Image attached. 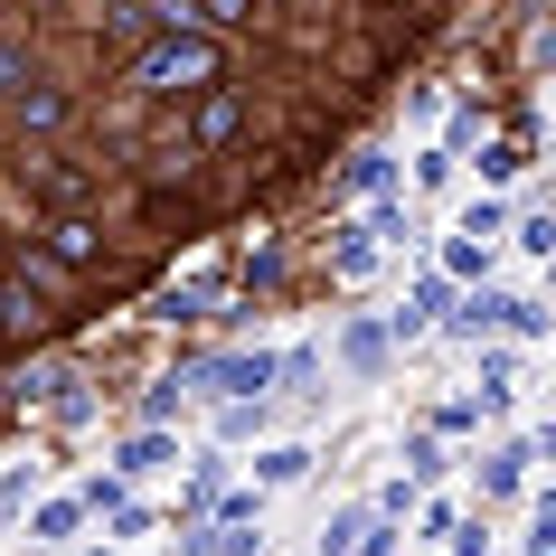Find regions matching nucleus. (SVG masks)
<instances>
[{
  "mask_svg": "<svg viewBox=\"0 0 556 556\" xmlns=\"http://www.w3.org/2000/svg\"><path fill=\"white\" fill-rule=\"evenodd\" d=\"M189 387H207L217 406H255V396H274V350H207L189 358Z\"/></svg>",
  "mask_w": 556,
  "mask_h": 556,
  "instance_id": "f03ea898",
  "label": "nucleus"
},
{
  "mask_svg": "<svg viewBox=\"0 0 556 556\" xmlns=\"http://www.w3.org/2000/svg\"><path fill=\"white\" fill-rule=\"evenodd\" d=\"M481 274H491V245L453 236V245H443V283H481Z\"/></svg>",
  "mask_w": 556,
  "mask_h": 556,
  "instance_id": "4468645a",
  "label": "nucleus"
},
{
  "mask_svg": "<svg viewBox=\"0 0 556 556\" xmlns=\"http://www.w3.org/2000/svg\"><path fill=\"white\" fill-rule=\"evenodd\" d=\"M302 471H312V443H264L255 453V491H293Z\"/></svg>",
  "mask_w": 556,
  "mask_h": 556,
  "instance_id": "9d476101",
  "label": "nucleus"
},
{
  "mask_svg": "<svg viewBox=\"0 0 556 556\" xmlns=\"http://www.w3.org/2000/svg\"><path fill=\"white\" fill-rule=\"evenodd\" d=\"M0 274H10V227H0Z\"/></svg>",
  "mask_w": 556,
  "mask_h": 556,
  "instance_id": "b1692460",
  "label": "nucleus"
},
{
  "mask_svg": "<svg viewBox=\"0 0 556 556\" xmlns=\"http://www.w3.org/2000/svg\"><path fill=\"white\" fill-rule=\"evenodd\" d=\"M29 255H48L58 274H94L104 264V227L86 207H48V217H29Z\"/></svg>",
  "mask_w": 556,
  "mask_h": 556,
  "instance_id": "7ed1b4c3",
  "label": "nucleus"
},
{
  "mask_svg": "<svg viewBox=\"0 0 556 556\" xmlns=\"http://www.w3.org/2000/svg\"><path fill=\"white\" fill-rule=\"evenodd\" d=\"M358 556H396V528H387V519H368V528H358Z\"/></svg>",
  "mask_w": 556,
  "mask_h": 556,
  "instance_id": "5701e85b",
  "label": "nucleus"
},
{
  "mask_svg": "<svg viewBox=\"0 0 556 556\" xmlns=\"http://www.w3.org/2000/svg\"><path fill=\"white\" fill-rule=\"evenodd\" d=\"M236 132H245V94H236V86H207L199 114H189V151H227Z\"/></svg>",
  "mask_w": 556,
  "mask_h": 556,
  "instance_id": "423d86ee",
  "label": "nucleus"
},
{
  "mask_svg": "<svg viewBox=\"0 0 556 556\" xmlns=\"http://www.w3.org/2000/svg\"><path fill=\"white\" fill-rule=\"evenodd\" d=\"M443 312H453V283H443V274H425V283H415V293H406V312H396V321H387V330H406V340H415V330H434Z\"/></svg>",
  "mask_w": 556,
  "mask_h": 556,
  "instance_id": "1a4fd4ad",
  "label": "nucleus"
},
{
  "mask_svg": "<svg viewBox=\"0 0 556 556\" xmlns=\"http://www.w3.org/2000/svg\"><path fill=\"white\" fill-rule=\"evenodd\" d=\"M443 321L463 330V340H491V330H519V340H538V330H547V312H538L528 293H471L463 312H443Z\"/></svg>",
  "mask_w": 556,
  "mask_h": 556,
  "instance_id": "20e7f679",
  "label": "nucleus"
},
{
  "mask_svg": "<svg viewBox=\"0 0 556 556\" xmlns=\"http://www.w3.org/2000/svg\"><path fill=\"white\" fill-rule=\"evenodd\" d=\"M443 471V443L434 434H406V481H434Z\"/></svg>",
  "mask_w": 556,
  "mask_h": 556,
  "instance_id": "a211bd4d",
  "label": "nucleus"
},
{
  "mask_svg": "<svg viewBox=\"0 0 556 556\" xmlns=\"http://www.w3.org/2000/svg\"><path fill=\"white\" fill-rule=\"evenodd\" d=\"M358 528H368V509H340V519L321 528V556H350V547H358Z\"/></svg>",
  "mask_w": 556,
  "mask_h": 556,
  "instance_id": "f3484780",
  "label": "nucleus"
},
{
  "mask_svg": "<svg viewBox=\"0 0 556 556\" xmlns=\"http://www.w3.org/2000/svg\"><path fill=\"white\" fill-rule=\"evenodd\" d=\"M29 76H38V66H29V48H20V38H0V104L29 86Z\"/></svg>",
  "mask_w": 556,
  "mask_h": 556,
  "instance_id": "dca6fc26",
  "label": "nucleus"
},
{
  "mask_svg": "<svg viewBox=\"0 0 556 556\" xmlns=\"http://www.w3.org/2000/svg\"><path fill=\"white\" fill-rule=\"evenodd\" d=\"M340 358L378 378V368H387V321H350V330H340Z\"/></svg>",
  "mask_w": 556,
  "mask_h": 556,
  "instance_id": "ddd939ff",
  "label": "nucleus"
},
{
  "mask_svg": "<svg viewBox=\"0 0 556 556\" xmlns=\"http://www.w3.org/2000/svg\"><path fill=\"white\" fill-rule=\"evenodd\" d=\"M10 123H20L29 142H58L66 123H76V94H66V86H48V76H29V86L10 94Z\"/></svg>",
  "mask_w": 556,
  "mask_h": 556,
  "instance_id": "39448f33",
  "label": "nucleus"
},
{
  "mask_svg": "<svg viewBox=\"0 0 556 556\" xmlns=\"http://www.w3.org/2000/svg\"><path fill=\"white\" fill-rule=\"evenodd\" d=\"M142 94H161V104H179V94H207L227 86V38L217 29H161L132 48V66H123Z\"/></svg>",
  "mask_w": 556,
  "mask_h": 556,
  "instance_id": "f257e3e1",
  "label": "nucleus"
},
{
  "mask_svg": "<svg viewBox=\"0 0 556 556\" xmlns=\"http://www.w3.org/2000/svg\"><path fill=\"white\" fill-rule=\"evenodd\" d=\"M500 217H509L500 199H471V207H463V236H471V245H500Z\"/></svg>",
  "mask_w": 556,
  "mask_h": 556,
  "instance_id": "2eb2a0df",
  "label": "nucleus"
},
{
  "mask_svg": "<svg viewBox=\"0 0 556 556\" xmlns=\"http://www.w3.org/2000/svg\"><path fill=\"white\" fill-rule=\"evenodd\" d=\"M161 463H179V443L161 434V425H142V434L114 453V481H142V471H161Z\"/></svg>",
  "mask_w": 556,
  "mask_h": 556,
  "instance_id": "6e6552de",
  "label": "nucleus"
},
{
  "mask_svg": "<svg viewBox=\"0 0 556 556\" xmlns=\"http://www.w3.org/2000/svg\"><path fill=\"white\" fill-rule=\"evenodd\" d=\"M519 245H528V255H547V245H556V217H547V207H528V217H519Z\"/></svg>",
  "mask_w": 556,
  "mask_h": 556,
  "instance_id": "6ab92c4d",
  "label": "nucleus"
},
{
  "mask_svg": "<svg viewBox=\"0 0 556 556\" xmlns=\"http://www.w3.org/2000/svg\"><path fill=\"white\" fill-rule=\"evenodd\" d=\"M76 500H86V509H123V500H132V491H123L114 471H104V481H86V491H76Z\"/></svg>",
  "mask_w": 556,
  "mask_h": 556,
  "instance_id": "4be33fe9",
  "label": "nucleus"
},
{
  "mask_svg": "<svg viewBox=\"0 0 556 556\" xmlns=\"http://www.w3.org/2000/svg\"><path fill=\"white\" fill-rule=\"evenodd\" d=\"M48 330V293L20 283V274H0V340H38Z\"/></svg>",
  "mask_w": 556,
  "mask_h": 556,
  "instance_id": "0eeeda50",
  "label": "nucleus"
},
{
  "mask_svg": "<svg viewBox=\"0 0 556 556\" xmlns=\"http://www.w3.org/2000/svg\"><path fill=\"white\" fill-rule=\"evenodd\" d=\"M179 547H189V556H255L264 538H255V528H217V519H207V528H179Z\"/></svg>",
  "mask_w": 556,
  "mask_h": 556,
  "instance_id": "9b49d317",
  "label": "nucleus"
},
{
  "mask_svg": "<svg viewBox=\"0 0 556 556\" xmlns=\"http://www.w3.org/2000/svg\"><path fill=\"white\" fill-rule=\"evenodd\" d=\"M350 189H387V151H358V161H350Z\"/></svg>",
  "mask_w": 556,
  "mask_h": 556,
  "instance_id": "412c9836",
  "label": "nucleus"
},
{
  "mask_svg": "<svg viewBox=\"0 0 556 556\" xmlns=\"http://www.w3.org/2000/svg\"><path fill=\"white\" fill-rule=\"evenodd\" d=\"M76 528H86V500H48V509L29 519V547H66Z\"/></svg>",
  "mask_w": 556,
  "mask_h": 556,
  "instance_id": "f8f14e48",
  "label": "nucleus"
},
{
  "mask_svg": "<svg viewBox=\"0 0 556 556\" xmlns=\"http://www.w3.org/2000/svg\"><path fill=\"white\" fill-rule=\"evenodd\" d=\"M519 161H528L519 142H491V151H481V179H519Z\"/></svg>",
  "mask_w": 556,
  "mask_h": 556,
  "instance_id": "aec40b11",
  "label": "nucleus"
}]
</instances>
